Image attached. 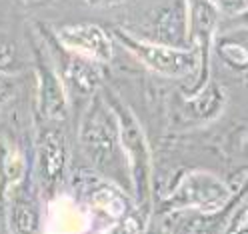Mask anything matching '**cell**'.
Returning <instances> with one entry per match:
<instances>
[{"label":"cell","mask_w":248,"mask_h":234,"mask_svg":"<svg viewBox=\"0 0 248 234\" xmlns=\"http://www.w3.org/2000/svg\"><path fill=\"white\" fill-rule=\"evenodd\" d=\"M248 192V176L242 178L240 186L232 190L228 182L218 178L208 170H188L184 172L174 188L162 198L164 212L194 210L198 214H218L230 204H236Z\"/></svg>","instance_id":"obj_1"},{"label":"cell","mask_w":248,"mask_h":234,"mask_svg":"<svg viewBox=\"0 0 248 234\" xmlns=\"http://www.w3.org/2000/svg\"><path fill=\"white\" fill-rule=\"evenodd\" d=\"M106 100L114 110L118 122V138L124 162H126L130 186L134 198L140 206H144L152 194V152L142 124L134 116L132 108L120 100L114 92H106Z\"/></svg>","instance_id":"obj_2"},{"label":"cell","mask_w":248,"mask_h":234,"mask_svg":"<svg viewBox=\"0 0 248 234\" xmlns=\"http://www.w3.org/2000/svg\"><path fill=\"white\" fill-rule=\"evenodd\" d=\"M80 142L92 164L98 166L102 172L116 168L122 148L118 138V122L106 96L94 94L90 98L82 120Z\"/></svg>","instance_id":"obj_3"},{"label":"cell","mask_w":248,"mask_h":234,"mask_svg":"<svg viewBox=\"0 0 248 234\" xmlns=\"http://www.w3.org/2000/svg\"><path fill=\"white\" fill-rule=\"evenodd\" d=\"M112 38L124 46L142 66L166 78H182L194 72L200 64V54L194 46L180 48L176 44L138 38L122 28H112Z\"/></svg>","instance_id":"obj_4"},{"label":"cell","mask_w":248,"mask_h":234,"mask_svg":"<svg viewBox=\"0 0 248 234\" xmlns=\"http://www.w3.org/2000/svg\"><path fill=\"white\" fill-rule=\"evenodd\" d=\"M56 40L66 50L90 58L100 64H108L114 58V38L98 24H70L56 32Z\"/></svg>","instance_id":"obj_5"},{"label":"cell","mask_w":248,"mask_h":234,"mask_svg":"<svg viewBox=\"0 0 248 234\" xmlns=\"http://www.w3.org/2000/svg\"><path fill=\"white\" fill-rule=\"evenodd\" d=\"M36 104L44 120L56 122L68 116V90L42 50H36Z\"/></svg>","instance_id":"obj_6"},{"label":"cell","mask_w":248,"mask_h":234,"mask_svg":"<svg viewBox=\"0 0 248 234\" xmlns=\"http://www.w3.org/2000/svg\"><path fill=\"white\" fill-rule=\"evenodd\" d=\"M66 170V142L64 134L56 128H42L36 138V172L44 186H54L62 180Z\"/></svg>","instance_id":"obj_7"},{"label":"cell","mask_w":248,"mask_h":234,"mask_svg":"<svg viewBox=\"0 0 248 234\" xmlns=\"http://www.w3.org/2000/svg\"><path fill=\"white\" fill-rule=\"evenodd\" d=\"M84 208L90 216V224L98 220L108 222V226L120 224L128 214L130 202L122 190H118L110 182H98L96 186L88 188Z\"/></svg>","instance_id":"obj_8"},{"label":"cell","mask_w":248,"mask_h":234,"mask_svg":"<svg viewBox=\"0 0 248 234\" xmlns=\"http://www.w3.org/2000/svg\"><path fill=\"white\" fill-rule=\"evenodd\" d=\"M62 52H64V56L60 58V64H62L60 78L64 82L66 90L72 92L74 96H82V98L92 96L100 86V78H102L100 62L74 54L66 50L64 46H62Z\"/></svg>","instance_id":"obj_9"},{"label":"cell","mask_w":248,"mask_h":234,"mask_svg":"<svg viewBox=\"0 0 248 234\" xmlns=\"http://www.w3.org/2000/svg\"><path fill=\"white\" fill-rule=\"evenodd\" d=\"M90 226V216L84 204H78L66 194H58L48 202L44 234H84Z\"/></svg>","instance_id":"obj_10"},{"label":"cell","mask_w":248,"mask_h":234,"mask_svg":"<svg viewBox=\"0 0 248 234\" xmlns=\"http://www.w3.org/2000/svg\"><path fill=\"white\" fill-rule=\"evenodd\" d=\"M212 50L230 70L248 74V26L232 28L226 30L224 34H216Z\"/></svg>","instance_id":"obj_11"},{"label":"cell","mask_w":248,"mask_h":234,"mask_svg":"<svg viewBox=\"0 0 248 234\" xmlns=\"http://www.w3.org/2000/svg\"><path fill=\"white\" fill-rule=\"evenodd\" d=\"M224 106H226L224 90L210 78L204 88H200L194 94H186L184 116H188L192 122H208L216 116H220Z\"/></svg>","instance_id":"obj_12"},{"label":"cell","mask_w":248,"mask_h":234,"mask_svg":"<svg viewBox=\"0 0 248 234\" xmlns=\"http://www.w3.org/2000/svg\"><path fill=\"white\" fill-rule=\"evenodd\" d=\"M26 176V160L24 154L0 136V202L8 194L10 188L18 186Z\"/></svg>","instance_id":"obj_13"},{"label":"cell","mask_w":248,"mask_h":234,"mask_svg":"<svg viewBox=\"0 0 248 234\" xmlns=\"http://www.w3.org/2000/svg\"><path fill=\"white\" fill-rule=\"evenodd\" d=\"M12 224L18 230V234H36L38 230V210L32 200L18 198L12 204Z\"/></svg>","instance_id":"obj_14"},{"label":"cell","mask_w":248,"mask_h":234,"mask_svg":"<svg viewBox=\"0 0 248 234\" xmlns=\"http://www.w3.org/2000/svg\"><path fill=\"white\" fill-rule=\"evenodd\" d=\"M16 46L10 40L0 38V74H12L16 70Z\"/></svg>","instance_id":"obj_15"},{"label":"cell","mask_w":248,"mask_h":234,"mask_svg":"<svg viewBox=\"0 0 248 234\" xmlns=\"http://www.w3.org/2000/svg\"><path fill=\"white\" fill-rule=\"evenodd\" d=\"M226 234H248V204H238V208L232 212Z\"/></svg>","instance_id":"obj_16"},{"label":"cell","mask_w":248,"mask_h":234,"mask_svg":"<svg viewBox=\"0 0 248 234\" xmlns=\"http://www.w3.org/2000/svg\"><path fill=\"white\" fill-rule=\"evenodd\" d=\"M210 4L224 16H240L248 12V0H210Z\"/></svg>","instance_id":"obj_17"},{"label":"cell","mask_w":248,"mask_h":234,"mask_svg":"<svg viewBox=\"0 0 248 234\" xmlns=\"http://www.w3.org/2000/svg\"><path fill=\"white\" fill-rule=\"evenodd\" d=\"M14 90H16L14 78L10 74H0V106L6 104L14 96Z\"/></svg>","instance_id":"obj_18"},{"label":"cell","mask_w":248,"mask_h":234,"mask_svg":"<svg viewBox=\"0 0 248 234\" xmlns=\"http://www.w3.org/2000/svg\"><path fill=\"white\" fill-rule=\"evenodd\" d=\"M84 2L92 8H110V6H118V4L128 2V0H84Z\"/></svg>","instance_id":"obj_19"},{"label":"cell","mask_w":248,"mask_h":234,"mask_svg":"<svg viewBox=\"0 0 248 234\" xmlns=\"http://www.w3.org/2000/svg\"><path fill=\"white\" fill-rule=\"evenodd\" d=\"M144 234H170L168 230H164V228H146V232Z\"/></svg>","instance_id":"obj_20"},{"label":"cell","mask_w":248,"mask_h":234,"mask_svg":"<svg viewBox=\"0 0 248 234\" xmlns=\"http://www.w3.org/2000/svg\"><path fill=\"white\" fill-rule=\"evenodd\" d=\"M242 150L248 154V132H246V136H244V140H242Z\"/></svg>","instance_id":"obj_21"}]
</instances>
